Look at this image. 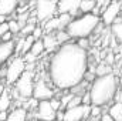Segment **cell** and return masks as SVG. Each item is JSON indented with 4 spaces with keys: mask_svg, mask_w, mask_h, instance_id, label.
Listing matches in <instances>:
<instances>
[{
    "mask_svg": "<svg viewBox=\"0 0 122 121\" xmlns=\"http://www.w3.org/2000/svg\"><path fill=\"white\" fill-rule=\"evenodd\" d=\"M115 103H119V104H122V90H118L117 91V94H115Z\"/></svg>",
    "mask_w": 122,
    "mask_h": 121,
    "instance_id": "obj_34",
    "label": "cell"
},
{
    "mask_svg": "<svg viewBox=\"0 0 122 121\" xmlns=\"http://www.w3.org/2000/svg\"><path fill=\"white\" fill-rule=\"evenodd\" d=\"M118 1H119V3H121V4H122V0H118Z\"/></svg>",
    "mask_w": 122,
    "mask_h": 121,
    "instance_id": "obj_41",
    "label": "cell"
},
{
    "mask_svg": "<svg viewBox=\"0 0 122 121\" xmlns=\"http://www.w3.org/2000/svg\"><path fill=\"white\" fill-rule=\"evenodd\" d=\"M36 27H37V26H36V23H34V22H29V23L21 29V33H20V34H23L24 37L31 36V34H33V31L36 30Z\"/></svg>",
    "mask_w": 122,
    "mask_h": 121,
    "instance_id": "obj_24",
    "label": "cell"
},
{
    "mask_svg": "<svg viewBox=\"0 0 122 121\" xmlns=\"http://www.w3.org/2000/svg\"><path fill=\"white\" fill-rule=\"evenodd\" d=\"M77 44H78L81 49L87 50L88 46H90V41H88V38H78V40H77Z\"/></svg>",
    "mask_w": 122,
    "mask_h": 121,
    "instance_id": "obj_31",
    "label": "cell"
},
{
    "mask_svg": "<svg viewBox=\"0 0 122 121\" xmlns=\"http://www.w3.org/2000/svg\"><path fill=\"white\" fill-rule=\"evenodd\" d=\"M115 121H122V104L119 103H114L109 107V113H108Z\"/></svg>",
    "mask_w": 122,
    "mask_h": 121,
    "instance_id": "obj_18",
    "label": "cell"
},
{
    "mask_svg": "<svg viewBox=\"0 0 122 121\" xmlns=\"http://www.w3.org/2000/svg\"><path fill=\"white\" fill-rule=\"evenodd\" d=\"M90 116H91V105L81 104L78 107L65 110L64 121H82V120H87Z\"/></svg>",
    "mask_w": 122,
    "mask_h": 121,
    "instance_id": "obj_10",
    "label": "cell"
},
{
    "mask_svg": "<svg viewBox=\"0 0 122 121\" xmlns=\"http://www.w3.org/2000/svg\"><path fill=\"white\" fill-rule=\"evenodd\" d=\"M71 20H72L71 14H60V16L53 17L48 22H46L44 23V30L47 33H57V31L65 30Z\"/></svg>",
    "mask_w": 122,
    "mask_h": 121,
    "instance_id": "obj_9",
    "label": "cell"
},
{
    "mask_svg": "<svg viewBox=\"0 0 122 121\" xmlns=\"http://www.w3.org/2000/svg\"><path fill=\"white\" fill-rule=\"evenodd\" d=\"M34 120H43V121H56L57 120V111L51 107L50 101H40L38 108L33 114Z\"/></svg>",
    "mask_w": 122,
    "mask_h": 121,
    "instance_id": "obj_11",
    "label": "cell"
},
{
    "mask_svg": "<svg viewBox=\"0 0 122 121\" xmlns=\"http://www.w3.org/2000/svg\"><path fill=\"white\" fill-rule=\"evenodd\" d=\"M31 121H43V120H31Z\"/></svg>",
    "mask_w": 122,
    "mask_h": 121,
    "instance_id": "obj_40",
    "label": "cell"
},
{
    "mask_svg": "<svg viewBox=\"0 0 122 121\" xmlns=\"http://www.w3.org/2000/svg\"><path fill=\"white\" fill-rule=\"evenodd\" d=\"M10 31V26H9V22H6V23H3V24H0V38L6 34V33H9Z\"/></svg>",
    "mask_w": 122,
    "mask_h": 121,
    "instance_id": "obj_29",
    "label": "cell"
},
{
    "mask_svg": "<svg viewBox=\"0 0 122 121\" xmlns=\"http://www.w3.org/2000/svg\"><path fill=\"white\" fill-rule=\"evenodd\" d=\"M82 104H85V105H92V100H91V94H90V91L82 94Z\"/></svg>",
    "mask_w": 122,
    "mask_h": 121,
    "instance_id": "obj_30",
    "label": "cell"
},
{
    "mask_svg": "<svg viewBox=\"0 0 122 121\" xmlns=\"http://www.w3.org/2000/svg\"><path fill=\"white\" fill-rule=\"evenodd\" d=\"M27 117H29V111L23 107H19L11 113H9L7 121H27Z\"/></svg>",
    "mask_w": 122,
    "mask_h": 121,
    "instance_id": "obj_15",
    "label": "cell"
},
{
    "mask_svg": "<svg viewBox=\"0 0 122 121\" xmlns=\"http://www.w3.org/2000/svg\"><path fill=\"white\" fill-rule=\"evenodd\" d=\"M13 36H14V34H13L11 31H9V33H6L0 40H1V41H4V43H9V41H13Z\"/></svg>",
    "mask_w": 122,
    "mask_h": 121,
    "instance_id": "obj_32",
    "label": "cell"
},
{
    "mask_svg": "<svg viewBox=\"0 0 122 121\" xmlns=\"http://www.w3.org/2000/svg\"><path fill=\"white\" fill-rule=\"evenodd\" d=\"M34 73L31 70H27L20 78L19 81L14 84V88H13V97L20 100V101H27L30 100L34 94Z\"/></svg>",
    "mask_w": 122,
    "mask_h": 121,
    "instance_id": "obj_4",
    "label": "cell"
},
{
    "mask_svg": "<svg viewBox=\"0 0 122 121\" xmlns=\"http://www.w3.org/2000/svg\"><path fill=\"white\" fill-rule=\"evenodd\" d=\"M101 121H115L109 114H102V118H101Z\"/></svg>",
    "mask_w": 122,
    "mask_h": 121,
    "instance_id": "obj_37",
    "label": "cell"
},
{
    "mask_svg": "<svg viewBox=\"0 0 122 121\" xmlns=\"http://www.w3.org/2000/svg\"><path fill=\"white\" fill-rule=\"evenodd\" d=\"M9 26H10V31H11L13 34L21 33V26H20V23H19V22H17L16 19L10 20V22H9Z\"/></svg>",
    "mask_w": 122,
    "mask_h": 121,
    "instance_id": "obj_25",
    "label": "cell"
},
{
    "mask_svg": "<svg viewBox=\"0 0 122 121\" xmlns=\"http://www.w3.org/2000/svg\"><path fill=\"white\" fill-rule=\"evenodd\" d=\"M82 121H87V120H82Z\"/></svg>",
    "mask_w": 122,
    "mask_h": 121,
    "instance_id": "obj_42",
    "label": "cell"
},
{
    "mask_svg": "<svg viewBox=\"0 0 122 121\" xmlns=\"http://www.w3.org/2000/svg\"><path fill=\"white\" fill-rule=\"evenodd\" d=\"M102 114H104V113H102V108H101L99 105H94V104H92L91 105V116H90V117H91V118H95V117H101Z\"/></svg>",
    "mask_w": 122,
    "mask_h": 121,
    "instance_id": "obj_27",
    "label": "cell"
},
{
    "mask_svg": "<svg viewBox=\"0 0 122 121\" xmlns=\"http://www.w3.org/2000/svg\"><path fill=\"white\" fill-rule=\"evenodd\" d=\"M50 104H51V107L56 110V111H60L61 110V100H58V98H51L50 100Z\"/></svg>",
    "mask_w": 122,
    "mask_h": 121,
    "instance_id": "obj_28",
    "label": "cell"
},
{
    "mask_svg": "<svg viewBox=\"0 0 122 121\" xmlns=\"http://www.w3.org/2000/svg\"><path fill=\"white\" fill-rule=\"evenodd\" d=\"M117 91H118V80L114 73L102 77H97L90 88L92 104L99 107L108 104L115 98Z\"/></svg>",
    "mask_w": 122,
    "mask_h": 121,
    "instance_id": "obj_2",
    "label": "cell"
},
{
    "mask_svg": "<svg viewBox=\"0 0 122 121\" xmlns=\"http://www.w3.org/2000/svg\"><path fill=\"white\" fill-rule=\"evenodd\" d=\"M82 0H60L58 1V13L60 14H75L81 7Z\"/></svg>",
    "mask_w": 122,
    "mask_h": 121,
    "instance_id": "obj_12",
    "label": "cell"
},
{
    "mask_svg": "<svg viewBox=\"0 0 122 121\" xmlns=\"http://www.w3.org/2000/svg\"><path fill=\"white\" fill-rule=\"evenodd\" d=\"M11 94L6 90L1 95H0V111H7L11 105Z\"/></svg>",
    "mask_w": 122,
    "mask_h": 121,
    "instance_id": "obj_17",
    "label": "cell"
},
{
    "mask_svg": "<svg viewBox=\"0 0 122 121\" xmlns=\"http://www.w3.org/2000/svg\"><path fill=\"white\" fill-rule=\"evenodd\" d=\"M72 97H74V94H72V93L65 94V95H62V97H61V110H64V108L67 110V107H68V104L71 103Z\"/></svg>",
    "mask_w": 122,
    "mask_h": 121,
    "instance_id": "obj_26",
    "label": "cell"
},
{
    "mask_svg": "<svg viewBox=\"0 0 122 121\" xmlns=\"http://www.w3.org/2000/svg\"><path fill=\"white\" fill-rule=\"evenodd\" d=\"M43 33H44V31H43L41 27H36V30L33 31V36H34V38H36V40H40V38H41V36H43Z\"/></svg>",
    "mask_w": 122,
    "mask_h": 121,
    "instance_id": "obj_33",
    "label": "cell"
},
{
    "mask_svg": "<svg viewBox=\"0 0 122 121\" xmlns=\"http://www.w3.org/2000/svg\"><path fill=\"white\" fill-rule=\"evenodd\" d=\"M111 73H112V67L109 64H107V63H101L95 68V74L98 77H102V76H107V74H111Z\"/></svg>",
    "mask_w": 122,
    "mask_h": 121,
    "instance_id": "obj_21",
    "label": "cell"
},
{
    "mask_svg": "<svg viewBox=\"0 0 122 121\" xmlns=\"http://www.w3.org/2000/svg\"><path fill=\"white\" fill-rule=\"evenodd\" d=\"M95 6H97V1H95V0H82L80 10L82 11V14L92 13V11L95 10Z\"/></svg>",
    "mask_w": 122,
    "mask_h": 121,
    "instance_id": "obj_20",
    "label": "cell"
},
{
    "mask_svg": "<svg viewBox=\"0 0 122 121\" xmlns=\"http://www.w3.org/2000/svg\"><path fill=\"white\" fill-rule=\"evenodd\" d=\"M36 19L38 22H48L50 19L54 17V14L58 11L57 3L51 0H36Z\"/></svg>",
    "mask_w": 122,
    "mask_h": 121,
    "instance_id": "obj_6",
    "label": "cell"
},
{
    "mask_svg": "<svg viewBox=\"0 0 122 121\" xmlns=\"http://www.w3.org/2000/svg\"><path fill=\"white\" fill-rule=\"evenodd\" d=\"M27 71V66H26V60L24 57L17 56L14 60L9 64L7 70H6V83L7 84H16L19 81V78Z\"/></svg>",
    "mask_w": 122,
    "mask_h": 121,
    "instance_id": "obj_5",
    "label": "cell"
},
{
    "mask_svg": "<svg viewBox=\"0 0 122 121\" xmlns=\"http://www.w3.org/2000/svg\"><path fill=\"white\" fill-rule=\"evenodd\" d=\"M44 51H46V47H44V41H43V38L36 40V43H34L33 47H31L30 53L31 54H34L36 57H38V56H41Z\"/></svg>",
    "mask_w": 122,
    "mask_h": 121,
    "instance_id": "obj_19",
    "label": "cell"
},
{
    "mask_svg": "<svg viewBox=\"0 0 122 121\" xmlns=\"http://www.w3.org/2000/svg\"><path fill=\"white\" fill-rule=\"evenodd\" d=\"M43 41H44V47H46V50H48V51L54 50V49L58 46V41H57L56 33H46L44 37H43Z\"/></svg>",
    "mask_w": 122,
    "mask_h": 121,
    "instance_id": "obj_16",
    "label": "cell"
},
{
    "mask_svg": "<svg viewBox=\"0 0 122 121\" xmlns=\"http://www.w3.org/2000/svg\"><path fill=\"white\" fill-rule=\"evenodd\" d=\"M99 16L94 13L81 14L77 19H72L67 26L65 31L70 34L71 38H87L99 24Z\"/></svg>",
    "mask_w": 122,
    "mask_h": 121,
    "instance_id": "obj_3",
    "label": "cell"
},
{
    "mask_svg": "<svg viewBox=\"0 0 122 121\" xmlns=\"http://www.w3.org/2000/svg\"><path fill=\"white\" fill-rule=\"evenodd\" d=\"M105 63H107V64H109V66L114 63V54H112V53H109V54L107 56V59H105Z\"/></svg>",
    "mask_w": 122,
    "mask_h": 121,
    "instance_id": "obj_36",
    "label": "cell"
},
{
    "mask_svg": "<svg viewBox=\"0 0 122 121\" xmlns=\"http://www.w3.org/2000/svg\"><path fill=\"white\" fill-rule=\"evenodd\" d=\"M9 118V113L7 111H0V121H7Z\"/></svg>",
    "mask_w": 122,
    "mask_h": 121,
    "instance_id": "obj_35",
    "label": "cell"
},
{
    "mask_svg": "<svg viewBox=\"0 0 122 121\" xmlns=\"http://www.w3.org/2000/svg\"><path fill=\"white\" fill-rule=\"evenodd\" d=\"M88 70L87 50L77 43H67L57 49L48 64V76L58 90H72L85 80Z\"/></svg>",
    "mask_w": 122,
    "mask_h": 121,
    "instance_id": "obj_1",
    "label": "cell"
},
{
    "mask_svg": "<svg viewBox=\"0 0 122 121\" xmlns=\"http://www.w3.org/2000/svg\"><path fill=\"white\" fill-rule=\"evenodd\" d=\"M6 17H7V16H3V14H0V24L6 23Z\"/></svg>",
    "mask_w": 122,
    "mask_h": 121,
    "instance_id": "obj_38",
    "label": "cell"
},
{
    "mask_svg": "<svg viewBox=\"0 0 122 121\" xmlns=\"http://www.w3.org/2000/svg\"><path fill=\"white\" fill-rule=\"evenodd\" d=\"M19 6V0H0V14L10 16L16 11Z\"/></svg>",
    "mask_w": 122,
    "mask_h": 121,
    "instance_id": "obj_14",
    "label": "cell"
},
{
    "mask_svg": "<svg viewBox=\"0 0 122 121\" xmlns=\"http://www.w3.org/2000/svg\"><path fill=\"white\" fill-rule=\"evenodd\" d=\"M4 91H6V87H4V84H1V83H0V95H1Z\"/></svg>",
    "mask_w": 122,
    "mask_h": 121,
    "instance_id": "obj_39",
    "label": "cell"
},
{
    "mask_svg": "<svg viewBox=\"0 0 122 121\" xmlns=\"http://www.w3.org/2000/svg\"><path fill=\"white\" fill-rule=\"evenodd\" d=\"M112 36L122 43V23H115L112 24Z\"/></svg>",
    "mask_w": 122,
    "mask_h": 121,
    "instance_id": "obj_23",
    "label": "cell"
},
{
    "mask_svg": "<svg viewBox=\"0 0 122 121\" xmlns=\"http://www.w3.org/2000/svg\"><path fill=\"white\" fill-rule=\"evenodd\" d=\"M56 37H57V41H58V44H61V46H62V44H67V43H70L68 40L71 38V37H70V34H68L65 30L57 31V33H56Z\"/></svg>",
    "mask_w": 122,
    "mask_h": 121,
    "instance_id": "obj_22",
    "label": "cell"
},
{
    "mask_svg": "<svg viewBox=\"0 0 122 121\" xmlns=\"http://www.w3.org/2000/svg\"><path fill=\"white\" fill-rule=\"evenodd\" d=\"M122 11V4L118 0H111L109 4H107V7L104 9L102 11V16H101V20L104 24L107 26H112L115 23V20L119 17Z\"/></svg>",
    "mask_w": 122,
    "mask_h": 121,
    "instance_id": "obj_7",
    "label": "cell"
},
{
    "mask_svg": "<svg viewBox=\"0 0 122 121\" xmlns=\"http://www.w3.org/2000/svg\"><path fill=\"white\" fill-rule=\"evenodd\" d=\"M16 51V46H14V41H9V43H4L1 41L0 43V66L7 61L11 56L13 53Z\"/></svg>",
    "mask_w": 122,
    "mask_h": 121,
    "instance_id": "obj_13",
    "label": "cell"
},
{
    "mask_svg": "<svg viewBox=\"0 0 122 121\" xmlns=\"http://www.w3.org/2000/svg\"><path fill=\"white\" fill-rule=\"evenodd\" d=\"M33 97L37 98L38 101H50L51 98L56 97V93L47 84V81L44 78H38V80H36V84H34Z\"/></svg>",
    "mask_w": 122,
    "mask_h": 121,
    "instance_id": "obj_8",
    "label": "cell"
}]
</instances>
